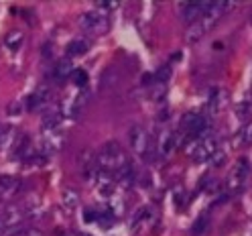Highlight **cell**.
<instances>
[{
    "mask_svg": "<svg viewBox=\"0 0 252 236\" xmlns=\"http://www.w3.org/2000/svg\"><path fill=\"white\" fill-rule=\"evenodd\" d=\"M126 159V153L122 151V147L116 143V140H110L102 147V151L96 155V165L100 171H106V173H114Z\"/></svg>",
    "mask_w": 252,
    "mask_h": 236,
    "instance_id": "6da1fadb",
    "label": "cell"
},
{
    "mask_svg": "<svg viewBox=\"0 0 252 236\" xmlns=\"http://www.w3.org/2000/svg\"><path fill=\"white\" fill-rule=\"evenodd\" d=\"M130 147L134 149V153L138 157H143L145 161H151L153 155H155V147H153V140L147 133V129L143 124H134L130 129Z\"/></svg>",
    "mask_w": 252,
    "mask_h": 236,
    "instance_id": "7a4b0ae2",
    "label": "cell"
},
{
    "mask_svg": "<svg viewBox=\"0 0 252 236\" xmlns=\"http://www.w3.org/2000/svg\"><path fill=\"white\" fill-rule=\"evenodd\" d=\"M248 173H250V161L246 159V157H240L238 161H236V165L232 167V173L228 175V187L232 192H240L246 179H248Z\"/></svg>",
    "mask_w": 252,
    "mask_h": 236,
    "instance_id": "3957f363",
    "label": "cell"
},
{
    "mask_svg": "<svg viewBox=\"0 0 252 236\" xmlns=\"http://www.w3.org/2000/svg\"><path fill=\"white\" fill-rule=\"evenodd\" d=\"M218 140L212 138V136H206V138H199L197 147L193 149L191 157L195 163H206V161H212V157L218 153Z\"/></svg>",
    "mask_w": 252,
    "mask_h": 236,
    "instance_id": "277c9868",
    "label": "cell"
},
{
    "mask_svg": "<svg viewBox=\"0 0 252 236\" xmlns=\"http://www.w3.org/2000/svg\"><path fill=\"white\" fill-rule=\"evenodd\" d=\"M80 27L88 33H98V31L106 29V19H104V12L100 10H90L86 14H82L80 19Z\"/></svg>",
    "mask_w": 252,
    "mask_h": 236,
    "instance_id": "5b68a950",
    "label": "cell"
},
{
    "mask_svg": "<svg viewBox=\"0 0 252 236\" xmlns=\"http://www.w3.org/2000/svg\"><path fill=\"white\" fill-rule=\"evenodd\" d=\"M206 6H208V0L206 2H197V0H191V2H185L179 10L181 14V21H185L187 25H193L195 21H199L206 12Z\"/></svg>",
    "mask_w": 252,
    "mask_h": 236,
    "instance_id": "8992f818",
    "label": "cell"
},
{
    "mask_svg": "<svg viewBox=\"0 0 252 236\" xmlns=\"http://www.w3.org/2000/svg\"><path fill=\"white\" fill-rule=\"evenodd\" d=\"M181 127L187 131V135H189V136L199 138V135L208 129V120H206V116L191 112V114H187V116L181 120Z\"/></svg>",
    "mask_w": 252,
    "mask_h": 236,
    "instance_id": "52a82bcc",
    "label": "cell"
},
{
    "mask_svg": "<svg viewBox=\"0 0 252 236\" xmlns=\"http://www.w3.org/2000/svg\"><path fill=\"white\" fill-rule=\"evenodd\" d=\"M114 175H116L118 185H122V187H132V185H134V177H136L134 165H132L130 161H124V163L114 171Z\"/></svg>",
    "mask_w": 252,
    "mask_h": 236,
    "instance_id": "ba28073f",
    "label": "cell"
},
{
    "mask_svg": "<svg viewBox=\"0 0 252 236\" xmlns=\"http://www.w3.org/2000/svg\"><path fill=\"white\" fill-rule=\"evenodd\" d=\"M21 192V181L17 177H0V202L10 200Z\"/></svg>",
    "mask_w": 252,
    "mask_h": 236,
    "instance_id": "9c48e42d",
    "label": "cell"
},
{
    "mask_svg": "<svg viewBox=\"0 0 252 236\" xmlns=\"http://www.w3.org/2000/svg\"><path fill=\"white\" fill-rule=\"evenodd\" d=\"M47 100H49V86H39L31 96L27 98V108L29 110H35V108H41L43 104H47Z\"/></svg>",
    "mask_w": 252,
    "mask_h": 236,
    "instance_id": "30bf717a",
    "label": "cell"
},
{
    "mask_svg": "<svg viewBox=\"0 0 252 236\" xmlns=\"http://www.w3.org/2000/svg\"><path fill=\"white\" fill-rule=\"evenodd\" d=\"M73 71V66H71V59L69 57H63L57 61V66L53 67V75L55 80H65V77H69Z\"/></svg>",
    "mask_w": 252,
    "mask_h": 236,
    "instance_id": "8fae6325",
    "label": "cell"
},
{
    "mask_svg": "<svg viewBox=\"0 0 252 236\" xmlns=\"http://www.w3.org/2000/svg\"><path fill=\"white\" fill-rule=\"evenodd\" d=\"M208 33V29H206V25H203L201 21H195L193 25H189L187 27V33H185V39L189 41V43H195V41H199L203 35Z\"/></svg>",
    "mask_w": 252,
    "mask_h": 236,
    "instance_id": "7c38bea8",
    "label": "cell"
},
{
    "mask_svg": "<svg viewBox=\"0 0 252 236\" xmlns=\"http://www.w3.org/2000/svg\"><path fill=\"white\" fill-rule=\"evenodd\" d=\"M84 106H86V94H77L73 100H69L65 114H67L69 118H77V116L82 114V108H84Z\"/></svg>",
    "mask_w": 252,
    "mask_h": 236,
    "instance_id": "4fadbf2b",
    "label": "cell"
},
{
    "mask_svg": "<svg viewBox=\"0 0 252 236\" xmlns=\"http://www.w3.org/2000/svg\"><path fill=\"white\" fill-rule=\"evenodd\" d=\"M77 165H80L82 173H86L90 167L96 165V153L90 151V149H84L80 155H77Z\"/></svg>",
    "mask_w": 252,
    "mask_h": 236,
    "instance_id": "5bb4252c",
    "label": "cell"
},
{
    "mask_svg": "<svg viewBox=\"0 0 252 236\" xmlns=\"http://www.w3.org/2000/svg\"><path fill=\"white\" fill-rule=\"evenodd\" d=\"M67 57H77V55H84L88 51V43L84 39H73L67 43Z\"/></svg>",
    "mask_w": 252,
    "mask_h": 236,
    "instance_id": "9a60e30c",
    "label": "cell"
},
{
    "mask_svg": "<svg viewBox=\"0 0 252 236\" xmlns=\"http://www.w3.org/2000/svg\"><path fill=\"white\" fill-rule=\"evenodd\" d=\"M23 41H25V37H23L21 31H10V33L4 37V45L8 47L10 51H19L21 45H23Z\"/></svg>",
    "mask_w": 252,
    "mask_h": 236,
    "instance_id": "2e32d148",
    "label": "cell"
},
{
    "mask_svg": "<svg viewBox=\"0 0 252 236\" xmlns=\"http://www.w3.org/2000/svg\"><path fill=\"white\" fill-rule=\"evenodd\" d=\"M17 140V131L6 127V129H0V151L10 149V145Z\"/></svg>",
    "mask_w": 252,
    "mask_h": 236,
    "instance_id": "e0dca14e",
    "label": "cell"
},
{
    "mask_svg": "<svg viewBox=\"0 0 252 236\" xmlns=\"http://www.w3.org/2000/svg\"><path fill=\"white\" fill-rule=\"evenodd\" d=\"M208 228H210V214H201L191 226V236H203Z\"/></svg>",
    "mask_w": 252,
    "mask_h": 236,
    "instance_id": "ac0fdd59",
    "label": "cell"
},
{
    "mask_svg": "<svg viewBox=\"0 0 252 236\" xmlns=\"http://www.w3.org/2000/svg\"><path fill=\"white\" fill-rule=\"evenodd\" d=\"M173 147H175V135H173V133H165L161 136V143H159V153L163 157H167L173 151Z\"/></svg>",
    "mask_w": 252,
    "mask_h": 236,
    "instance_id": "d6986e66",
    "label": "cell"
},
{
    "mask_svg": "<svg viewBox=\"0 0 252 236\" xmlns=\"http://www.w3.org/2000/svg\"><path fill=\"white\" fill-rule=\"evenodd\" d=\"M116 82H118V73H116L112 67H110V69H106V71H104V75L100 77V88L108 90V88H112Z\"/></svg>",
    "mask_w": 252,
    "mask_h": 236,
    "instance_id": "ffe728a7",
    "label": "cell"
},
{
    "mask_svg": "<svg viewBox=\"0 0 252 236\" xmlns=\"http://www.w3.org/2000/svg\"><path fill=\"white\" fill-rule=\"evenodd\" d=\"M63 203L69 208V210H73V208H77V203H80V194H77L73 187H69V190H65L63 192Z\"/></svg>",
    "mask_w": 252,
    "mask_h": 236,
    "instance_id": "44dd1931",
    "label": "cell"
},
{
    "mask_svg": "<svg viewBox=\"0 0 252 236\" xmlns=\"http://www.w3.org/2000/svg\"><path fill=\"white\" fill-rule=\"evenodd\" d=\"M236 143H238L240 147H246V145H252V122H248L246 127L238 133V136H236Z\"/></svg>",
    "mask_w": 252,
    "mask_h": 236,
    "instance_id": "7402d4cb",
    "label": "cell"
},
{
    "mask_svg": "<svg viewBox=\"0 0 252 236\" xmlns=\"http://www.w3.org/2000/svg\"><path fill=\"white\" fill-rule=\"evenodd\" d=\"M169 77H171V67L169 66H161L159 69H157V73L153 75V80L159 84V86H163V84H167Z\"/></svg>",
    "mask_w": 252,
    "mask_h": 236,
    "instance_id": "603a6c76",
    "label": "cell"
},
{
    "mask_svg": "<svg viewBox=\"0 0 252 236\" xmlns=\"http://www.w3.org/2000/svg\"><path fill=\"white\" fill-rule=\"evenodd\" d=\"M71 82H73L75 86L84 88V86L88 84V73H86V69H73V71H71Z\"/></svg>",
    "mask_w": 252,
    "mask_h": 236,
    "instance_id": "cb8c5ba5",
    "label": "cell"
},
{
    "mask_svg": "<svg viewBox=\"0 0 252 236\" xmlns=\"http://www.w3.org/2000/svg\"><path fill=\"white\" fill-rule=\"evenodd\" d=\"M116 6H118L116 0H102V2H100V8H104V10H112Z\"/></svg>",
    "mask_w": 252,
    "mask_h": 236,
    "instance_id": "d4e9b609",
    "label": "cell"
},
{
    "mask_svg": "<svg viewBox=\"0 0 252 236\" xmlns=\"http://www.w3.org/2000/svg\"><path fill=\"white\" fill-rule=\"evenodd\" d=\"M94 220H96V216H94L92 210H88V212L84 214V222H94Z\"/></svg>",
    "mask_w": 252,
    "mask_h": 236,
    "instance_id": "484cf974",
    "label": "cell"
}]
</instances>
